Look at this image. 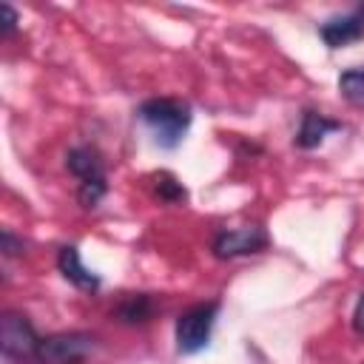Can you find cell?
Returning <instances> with one entry per match:
<instances>
[{
    "instance_id": "obj_16",
    "label": "cell",
    "mask_w": 364,
    "mask_h": 364,
    "mask_svg": "<svg viewBox=\"0 0 364 364\" xmlns=\"http://www.w3.org/2000/svg\"><path fill=\"white\" fill-rule=\"evenodd\" d=\"M353 330H355L358 336H364V293L358 296L355 310H353Z\"/></svg>"
},
{
    "instance_id": "obj_12",
    "label": "cell",
    "mask_w": 364,
    "mask_h": 364,
    "mask_svg": "<svg viewBox=\"0 0 364 364\" xmlns=\"http://www.w3.org/2000/svg\"><path fill=\"white\" fill-rule=\"evenodd\" d=\"M154 193H156V199L165 202V205H176V202H185V199H188L185 185H182L171 171L154 173Z\"/></svg>"
},
{
    "instance_id": "obj_1",
    "label": "cell",
    "mask_w": 364,
    "mask_h": 364,
    "mask_svg": "<svg viewBox=\"0 0 364 364\" xmlns=\"http://www.w3.org/2000/svg\"><path fill=\"white\" fill-rule=\"evenodd\" d=\"M139 122L154 134V142L165 151L179 148V142L185 139L191 122H193V111L188 102L173 100V97H154L145 100L136 108Z\"/></svg>"
},
{
    "instance_id": "obj_10",
    "label": "cell",
    "mask_w": 364,
    "mask_h": 364,
    "mask_svg": "<svg viewBox=\"0 0 364 364\" xmlns=\"http://www.w3.org/2000/svg\"><path fill=\"white\" fill-rule=\"evenodd\" d=\"M65 168L68 173H74L80 182L82 179H94V176H105V162L102 154L91 145H77L65 154Z\"/></svg>"
},
{
    "instance_id": "obj_8",
    "label": "cell",
    "mask_w": 364,
    "mask_h": 364,
    "mask_svg": "<svg viewBox=\"0 0 364 364\" xmlns=\"http://www.w3.org/2000/svg\"><path fill=\"white\" fill-rule=\"evenodd\" d=\"M330 131H341V122L324 117L321 111L307 108V111L301 114V125H299V131H296V136H293V145L301 148V151H313V148H318V145L324 142V136H327Z\"/></svg>"
},
{
    "instance_id": "obj_2",
    "label": "cell",
    "mask_w": 364,
    "mask_h": 364,
    "mask_svg": "<svg viewBox=\"0 0 364 364\" xmlns=\"http://www.w3.org/2000/svg\"><path fill=\"white\" fill-rule=\"evenodd\" d=\"M219 310H222L219 299H210V301H199V304H193V307H188L176 316L173 338H176V353L179 355H196L210 344Z\"/></svg>"
},
{
    "instance_id": "obj_17",
    "label": "cell",
    "mask_w": 364,
    "mask_h": 364,
    "mask_svg": "<svg viewBox=\"0 0 364 364\" xmlns=\"http://www.w3.org/2000/svg\"><path fill=\"white\" fill-rule=\"evenodd\" d=\"M358 14H361V17H364V6H361V9H358Z\"/></svg>"
},
{
    "instance_id": "obj_7",
    "label": "cell",
    "mask_w": 364,
    "mask_h": 364,
    "mask_svg": "<svg viewBox=\"0 0 364 364\" xmlns=\"http://www.w3.org/2000/svg\"><path fill=\"white\" fill-rule=\"evenodd\" d=\"M318 37L324 40L327 48H344L355 40L364 37V17L355 11V14H338V17H330L318 26Z\"/></svg>"
},
{
    "instance_id": "obj_14",
    "label": "cell",
    "mask_w": 364,
    "mask_h": 364,
    "mask_svg": "<svg viewBox=\"0 0 364 364\" xmlns=\"http://www.w3.org/2000/svg\"><path fill=\"white\" fill-rule=\"evenodd\" d=\"M17 23H20L17 11H14L9 3H3V6H0V34H3L6 40L17 34Z\"/></svg>"
},
{
    "instance_id": "obj_11",
    "label": "cell",
    "mask_w": 364,
    "mask_h": 364,
    "mask_svg": "<svg viewBox=\"0 0 364 364\" xmlns=\"http://www.w3.org/2000/svg\"><path fill=\"white\" fill-rule=\"evenodd\" d=\"M338 91L341 97L355 105V108H364V65H355V68H347L338 74Z\"/></svg>"
},
{
    "instance_id": "obj_6",
    "label": "cell",
    "mask_w": 364,
    "mask_h": 364,
    "mask_svg": "<svg viewBox=\"0 0 364 364\" xmlns=\"http://www.w3.org/2000/svg\"><path fill=\"white\" fill-rule=\"evenodd\" d=\"M57 270H60L63 279H65L68 284H74L77 290L97 293V290L102 287V279H100L91 267L82 264L77 245H63V247H60V253H57Z\"/></svg>"
},
{
    "instance_id": "obj_3",
    "label": "cell",
    "mask_w": 364,
    "mask_h": 364,
    "mask_svg": "<svg viewBox=\"0 0 364 364\" xmlns=\"http://www.w3.org/2000/svg\"><path fill=\"white\" fill-rule=\"evenodd\" d=\"M43 336H37L34 324L23 313H3L0 318V350L11 361H37Z\"/></svg>"
},
{
    "instance_id": "obj_5",
    "label": "cell",
    "mask_w": 364,
    "mask_h": 364,
    "mask_svg": "<svg viewBox=\"0 0 364 364\" xmlns=\"http://www.w3.org/2000/svg\"><path fill=\"white\" fill-rule=\"evenodd\" d=\"M267 245H270L267 230L262 225H247V228H236V230H219L210 242V253L219 262H228V259L262 253Z\"/></svg>"
},
{
    "instance_id": "obj_9",
    "label": "cell",
    "mask_w": 364,
    "mask_h": 364,
    "mask_svg": "<svg viewBox=\"0 0 364 364\" xmlns=\"http://www.w3.org/2000/svg\"><path fill=\"white\" fill-rule=\"evenodd\" d=\"M156 316V299L151 293H128L125 299H119V304L111 310V318L125 324V327H136V324H148Z\"/></svg>"
},
{
    "instance_id": "obj_4",
    "label": "cell",
    "mask_w": 364,
    "mask_h": 364,
    "mask_svg": "<svg viewBox=\"0 0 364 364\" xmlns=\"http://www.w3.org/2000/svg\"><path fill=\"white\" fill-rule=\"evenodd\" d=\"M94 344L97 338L82 330L43 336L40 350H37V364H80L91 355Z\"/></svg>"
},
{
    "instance_id": "obj_15",
    "label": "cell",
    "mask_w": 364,
    "mask_h": 364,
    "mask_svg": "<svg viewBox=\"0 0 364 364\" xmlns=\"http://www.w3.org/2000/svg\"><path fill=\"white\" fill-rule=\"evenodd\" d=\"M0 250H3V256H23L26 253V242L23 239H17L11 230H3L0 233Z\"/></svg>"
},
{
    "instance_id": "obj_13",
    "label": "cell",
    "mask_w": 364,
    "mask_h": 364,
    "mask_svg": "<svg viewBox=\"0 0 364 364\" xmlns=\"http://www.w3.org/2000/svg\"><path fill=\"white\" fill-rule=\"evenodd\" d=\"M108 193V176H94V179H82L77 185V202L85 210H94Z\"/></svg>"
}]
</instances>
